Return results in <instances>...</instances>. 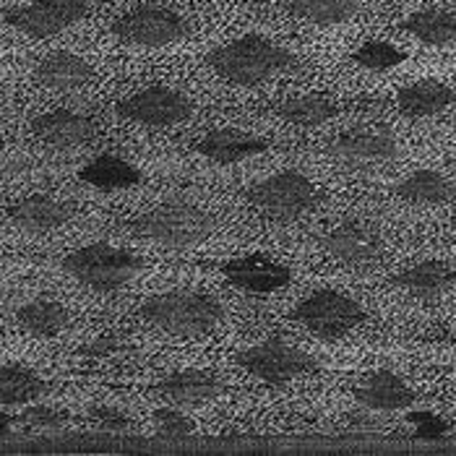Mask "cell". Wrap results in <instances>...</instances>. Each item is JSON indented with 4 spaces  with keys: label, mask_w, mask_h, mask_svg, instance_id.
Masks as SVG:
<instances>
[{
    "label": "cell",
    "mask_w": 456,
    "mask_h": 456,
    "mask_svg": "<svg viewBox=\"0 0 456 456\" xmlns=\"http://www.w3.org/2000/svg\"><path fill=\"white\" fill-rule=\"evenodd\" d=\"M211 70L238 86H256L280 73L297 69L295 53L261 35H246L214 47L207 58Z\"/></svg>",
    "instance_id": "cell-1"
},
{
    "label": "cell",
    "mask_w": 456,
    "mask_h": 456,
    "mask_svg": "<svg viewBox=\"0 0 456 456\" xmlns=\"http://www.w3.org/2000/svg\"><path fill=\"white\" fill-rule=\"evenodd\" d=\"M139 316L165 334L199 339L224 321V303L204 289H173L141 303Z\"/></svg>",
    "instance_id": "cell-2"
},
{
    "label": "cell",
    "mask_w": 456,
    "mask_h": 456,
    "mask_svg": "<svg viewBox=\"0 0 456 456\" xmlns=\"http://www.w3.org/2000/svg\"><path fill=\"white\" fill-rule=\"evenodd\" d=\"M123 230L134 238L151 240L159 246L191 248L204 243L216 230V216L196 204L175 199L123 222Z\"/></svg>",
    "instance_id": "cell-3"
},
{
    "label": "cell",
    "mask_w": 456,
    "mask_h": 456,
    "mask_svg": "<svg viewBox=\"0 0 456 456\" xmlns=\"http://www.w3.org/2000/svg\"><path fill=\"white\" fill-rule=\"evenodd\" d=\"M61 269L94 292H115L126 287L143 269V258L110 243H92L69 253Z\"/></svg>",
    "instance_id": "cell-4"
},
{
    "label": "cell",
    "mask_w": 456,
    "mask_h": 456,
    "mask_svg": "<svg viewBox=\"0 0 456 456\" xmlns=\"http://www.w3.org/2000/svg\"><path fill=\"white\" fill-rule=\"evenodd\" d=\"M246 199L248 204H253L261 214L280 219V222H292L316 209L323 193L308 175L297 170H284L250 185L246 191Z\"/></svg>",
    "instance_id": "cell-5"
},
{
    "label": "cell",
    "mask_w": 456,
    "mask_h": 456,
    "mask_svg": "<svg viewBox=\"0 0 456 456\" xmlns=\"http://www.w3.org/2000/svg\"><path fill=\"white\" fill-rule=\"evenodd\" d=\"M292 318L300 326H305L318 339L337 342L365 321V311L357 300H352L350 295H342L334 289H321L316 295L305 297L292 311Z\"/></svg>",
    "instance_id": "cell-6"
},
{
    "label": "cell",
    "mask_w": 456,
    "mask_h": 456,
    "mask_svg": "<svg viewBox=\"0 0 456 456\" xmlns=\"http://www.w3.org/2000/svg\"><path fill=\"white\" fill-rule=\"evenodd\" d=\"M238 362L266 387H284L300 376L316 373L318 360L305 350L287 345L281 339H266L238 354Z\"/></svg>",
    "instance_id": "cell-7"
},
{
    "label": "cell",
    "mask_w": 456,
    "mask_h": 456,
    "mask_svg": "<svg viewBox=\"0 0 456 456\" xmlns=\"http://www.w3.org/2000/svg\"><path fill=\"white\" fill-rule=\"evenodd\" d=\"M112 35L131 47H165L188 37V24L165 5H136L112 24Z\"/></svg>",
    "instance_id": "cell-8"
},
{
    "label": "cell",
    "mask_w": 456,
    "mask_h": 456,
    "mask_svg": "<svg viewBox=\"0 0 456 456\" xmlns=\"http://www.w3.org/2000/svg\"><path fill=\"white\" fill-rule=\"evenodd\" d=\"M92 0H32L21 8H8L3 13V21L32 39H47L78 24Z\"/></svg>",
    "instance_id": "cell-9"
},
{
    "label": "cell",
    "mask_w": 456,
    "mask_h": 456,
    "mask_svg": "<svg viewBox=\"0 0 456 456\" xmlns=\"http://www.w3.org/2000/svg\"><path fill=\"white\" fill-rule=\"evenodd\" d=\"M115 112L123 120L139 123L146 128H170V126L183 123L193 112V105L180 89L165 86V84H151L136 92L134 97L123 100L115 107Z\"/></svg>",
    "instance_id": "cell-10"
},
{
    "label": "cell",
    "mask_w": 456,
    "mask_h": 456,
    "mask_svg": "<svg viewBox=\"0 0 456 456\" xmlns=\"http://www.w3.org/2000/svg\"><path fill=\"white\" fill-rule=\"evenodd\" d=\"M321 248L339 264L352 269L373 266L384 256V238L368 222H342L321 238Z\"/></svg>",
    "instance_id": "cell-11"
},
{
    "label": "cell",
    "mask_w": 456,
    "mask_h": 456,
    "mask_svg": "<svg viewBox=\"0 0 456 456\" xmlns=\"http://www.w3.org/2000/svg\"><path fill=\"white\" fill-rule=\"evenodd\" d=\"M323 151L347 162H388L399 157V141L388 128L365 126L334 136Z\"/></svg>",
    "instance_id": "cell-12"
},
{
    "label": "cell",
    "mask_w": 456,
    "mask_h": 456,
    "mask_svg": "<svg viewBox=\"0 0 456 456\" xmlns=\"http://www.w3.org/2000/svg\"><path fill=\"white\" fill-rule=\"evenodd\" d=\"M222 274L235 289L250 292V295H272L281 287H287L292 277L287 266H281L264 253H250V256L227 261L222 266Z\"/></svg>",
    "instance_id": "cell-13"
},
{
    "label": "cell",
    "mask_w": 456,
    "mask_h": 456,
    "mask_svg": "<svg viewBox=\"0 0 456 456\" xmlns=\"http://www.w3.org/2000/svg\"><path fill=\"white\" fill-rule=\"evenodd\" d=\"M32 136L53 149H76L94 139L97 126L89 115L73 112V110H50L45 115H37L32 120Z\"/></svg>",
    "instance_id": "cell-14"
},
{
    "label": "cell",
    "mask_w": 456,
    "mask_h": 456,
    "mask_svg": "<svg viewBox=\"0 0 456 456\" xmlns=\"http://www.w3.org/2000/svg\"><path fill=\"white\" fill-rule=\"evenodd\" d=\"M354 399L373 412H399L415 404V391L391 370H373L352 387Z\"/></svg>",
    "instance_id": "cell-15"
},
{
    "label": "cell",
    "mask_w": 456,
    "mask_h": 456,
    "mask_svg": "<svg viewBox=\"0 0 456 456\" xmlns=\"http://www.w3.org/2000/svg\"><path fill=\"white\" fill-rule=\"evenodd\" d=\"M157 391L167 399V404L175 407H201L211 399H216L224 384L216 379V373L211 370H201V368H185V370H175L170 376H165Z\"/></svg>",
    "instance_id": "cell-16"
},
{
    "label": "cell",
    "mask_w": 456,
    "mask_h": 456,
    "mask_svg": "<svg viewBox=\"0 0 456 456\" xmlns=\"http://www.w3.org/2000/svg\"><path fill=\"white\" fill-rule=\"evenodd\" d=\"M76 216V207L69 201H58V199H50V196H27L21 201H16L13 207H8L5 211V219L19 227V230H27V232H50V230H58L63 227L69 219Z\"/></svg>",
    "instance_id": "cell-17"
},
{
    "label": "cell",
    "mask_w": 456,
    "mask_h": 456,
    "mask_svg": "<svg viewBox=\"0 0 456 456\" xmlns=\"http://www.w3.org/2000/svg\"><path fill=\"white\" fill-rule=\"evenodd\" d=\"M456 281V269L446 261H422L391 277V284L420 303H433L446 295Z\"/></svg>",
    "instance_id": "cell-18"
},
{
    "label": "cell",
    "mask_w": 456,
    "mask_h": 456,
    "mask_svg": "<svg viewBox=\"0 0 456 456\" xmlns=\"http://www.w3.org/2000/svg\"><path fill=\"white\" fill-rule=\"evenodd\" d=\"M266 149H269V143L261 136L246 134L240 128H214L196 143V151L216 165H235L248 157L264 154Z\"/></svg>",
    "instance_id": "cell-19"
},
{
    "label": "cell",
    "mask_w": 456,
    "mask_h": 456,
    "mask_svg": "<svg viewBox=\"0 0 456 456\" xmlns=\"http://www.w3.org/2000/svg\"><path fill=\"white\" fill-rule=\"evenodd\" d=\"M92 76H94V69L84 58L66 53V50L50 53L35 69V78L50 92H76Z\"/></svg>",
    "instance_id": "cell-20"
},
{
    "label": "cell",
    "mask_w": 456,
    "mask_h": 456,
    "mask_svg": "<svg viewBox=\"0 0 456 456\" xmlns=\"http://www.w3.org/2000/svg\"><path fill=\"white\" fill-rule=\"evenodd\" d=\"M454 102V89L446 86L444 81H436V78L415 81V84L402 86L396 92V107L407 118H430V115L444 112L446 107H452Z\"/></svg>",
    "instance_id": "cell-21"
},
{
    "label": "cell",
    "mask_w": 456,
    "mask_h": 456,
    "mask_svg": "<svg viewBox=\"0 0 456 456\" xmlns=\"http://www.w3.org/2000/svg\"><path fill=\"white\" fill-rule=\"evenodd\" d=\"M78 180L102 191V193H118L128 191L141 183V170L131 162L115 157V154H100L94 162H89L84 170H78Z\"/></svg>",
    "instance_id": "cell-22"
},
{
    "label": "cell",
    "mask_w": 456,
    "mask_h": 456,
    "mask_svg": "<svg viewBox=\"0 0 456 456\" xmlns=\"http://www.w3.org/2000/svg\"><path fill=\"white\" fill-rule=\"evenodd\" d=\"M396 196L412 207H444L454 199L456 188L438 170H418L396 185Z\"/></svg>",
    "instance_id": "cell-23"
},
{
    "label": "cell",
    "mask_w": 456,
    "mask_h": 456,
    "mask_svg": "<svg viewBox=\"0 0 456 456\" xmlns=\"http://www.w3.org/2000/svg\"><path fill=\"white\" fill-rule=\"evenodd\" d=\"M47 394L45 379H39L27 365H3L0 370V399L3 407H29Z\"/></svg>",
    "instance_id": "cell-24"
},
{
    "label": "cell",
    "mask_w": 456,
    "mask_h": 456,
    "mask_svg": "<svg viewBox=\"0 0 456 456\" xmlns=\"http://www.w3.org/2000/svg\"><path fill=\"white\" fill-rule=\"evenodd\" d=\"M402 29L410 32L422 45L444 47L456 42V13L444 8H425L402 21Z\"/></svg>",
    "instance_id": "cell-25"
},
{
    "label": "cell",
    "mask_w": 456,
    "mask_h": 456,
    "mask_svg": "<svg viewBox=\"0 0 456 456\" xmlns=\"http://www.w3.org/2000/svg\"><path fill=\"white\" fill-rule=\"evenodd\" d=\"M16 323L32 337H58L69 326V311L58 300H32L16 311Z\"/></svg>",
    "instance_id": "cell-26"
},
{
    "label": "cell",
    "mask_w": 456,
    "mask_h": 456,
    "mask_svg": "<svg viewBox=\"0 0 456 456\" xmlns=\"http://www.w3.org/2000/svg\"><path fill=\"white\" fill-rule=\"evenodd\" d=\"M289 16L318 24V27H334V24H345L357 16L360 11V0H287L284 3Z\"/></svg>",
    "instance_id": "cell-27"
},
{
    "label": "cell",
    "mask_w": 456,
    "mask_h": 456,
    "mask_svg": "<svg viewBox=\"0 0 456 456\" xmlns=\"http://www.w3.org/2000/svg\"><path fill=\"white\" fill-rule=\"evenodd\" d=\"M277 112L281 120H287L297 128H316V126L329 123L339 112V107L323 97H316V94H305V97H292V100L281 102Z\"/></svg>",
    "instance_id": "cell-28"
},
{
    "label": "cell",
    "mask_w": 456,
    "mask_h": 456,
    "mask_svg": "<svg viewBox=\"0 0 456 456\" xmlns=\"http://www.w3.org/2000/svg\"><path fill=\"white\" fill-rule=\"evenodd\" d=\"M404 58H407V55H404L399 47H394V45H388V42H381V39L365 42V45H360V47L352 53V61H354L357 66H362V69L368 70H379V73L402 66Z\"/></svg>",
    "instance_id": "cell-29"
},
{
    "label": "cell",
    "mask_w": 456,
    "mask_h": 456,
    "mask_svg": "<svg viewBox=\"0 0 456 456\" xmlns=\"http://www.w3.org/2000/svg\"><path fill=\"white\" fill-rule=\"evenodd\" d=\"M154 425H157V433L167 441H183L196 433V422L183 412V407H175V404L154 410Z\"/></svg>",
    "instance_id": "cell-30"
},
{
    "label": "cell",
    "mask_w": 456,
    "mask_h": 456,
    "mask_svg": "<svg viewBox=\"0 0 456 456\" xmlns=\"http://www.w3.org/2000/svg\"><path fill=\"white\" fill-rule=\"evenodd\" d=\"M86 420L89 425H94L100 433H112V436H126V433H134V420L115 410V407H107V404H92L86 410Z\"/></svg>",
    "instance_id": "cell-31"
},
{
    "label": "cell",
    "mask_w": 456,
    "mask_h": 456,
    "mask_svg": "<svg viewBox=\"0 0 456 456\" xmlns=\"http://www.w3.org/2000/svg\"><path fill=\"white\" fill-rule=\"evenodd\" d=\"M21 425L29 428V430H42V433H55L61 430L66 422H69V412L58 410V407H50V404H29L21 415Z\"/></svg>",
    "instance_id": "cell-32"
},
{
    "label": "cell",
    "mask_w": 456,
    "mask_h": 456,
    "mask_svg": "<svg viewBox=\"0 0 456 456\" xmlns=\"http://www.w3.org/2000/svg\"><path fill=\"white\" fill-rule=\"evenodd\" d=\"M407 420L415 425V438L418 441H441L452 430L449 420H444V418H438L433 412H412Z\"/></svg>",
    "instance_id": "cell-33"
},
{
    "label": "cell",
    "mask_w": 456,
    "mask_h": 456,
    "mask_svg": "<svg viewBox=\"0 0 456 456\" xmlns=\"http://www.w3.org/2000/svg\"><path fill=\"white\" fill-rule=\"evenodd\" d=\"M126 350V342L115 334H102V337H94L92 342H86L84 347H78L81 357H112L118 352Z\"/></svg>",
    "instance_id": "cell-34"
},
{
    "label": "cell",
    "mask_w": 456,
    "mask_h": 456,
    "mask_svg": "<svg viewBox=\"0 0 456 456\" xmlns=\"http://www.w3.org/2000/svg\"><path fill=\"white\" fill-rule=\"evenodd\" d=\"M370 412H373V410L350 415V422H347V425H350V430H360V433H376V430H381V422L376 420Z\"/></svg>",
    "instance_id": "cell-35"
}]
</instances>
